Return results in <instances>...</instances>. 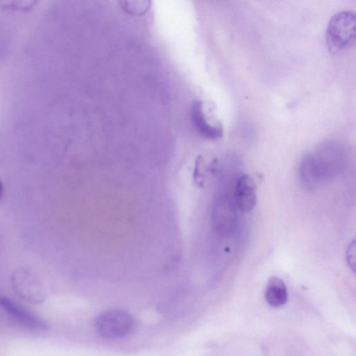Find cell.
Segmentation results:
<instances>
[{"label": "cell", "mask_w": 356, "mask_h": 356, "mask_svg": "<svg viewBox=\"0 0 356 356\" xmlns=\"http://www.w3.org/2000/svg\"><path fill=\"white\" fill-rule=\"evenodd\" d=\"M191 115L194 127L203 137L208 139H218L223 136L224 130L222 126H213L207 122L201 101L193 102L191 105Z\"/></svg>", "instance_id": "6"}, {"label": "cell", "mask_w": 356, "mask_h": 356, "mask_svg": "<svg viewBox=\"0 0 356 356\" xmlns=\"http://www.w3.org/2000/svg\"><path fill=\"white\" fill-rule=\"evenodd\" d=\"M94 328L101 337L118 339L129 335L134 328V320L128 312L121 309H110L98 315Z\"/></svg>", "instance_id": "2"}, {"label": "cell", "mask_w": 356, "mask_h": 356, "mask_svg": "<svg viewBox=\"0 0 356 356\" xmlns=\"http://www.w3.org/2000/svg\"><path fill=\"white\" fill-rule=\"evenodd\" d=\"M236 202L242 213L251 211L257 204L256 184L252 176H242L236 186Z\"/></svg>", "instance_id": "5"}, {"label": "cell", "mask_w": 356, "mask_h": 356, "mask_svg": "<svg viewBox=\"0 0 356 356\" xmlns=\"http://www.w3.org/2000/svg\"><path fill=\"white\" fill-rule=\"evenodd\" d=\"M300 178L302 185L308 189L316 188L322 178L313 156H306L299 169Z\"/></svg>", "instance_id": "8"}, {"label": "cell", "mask_w": 356, "mask_h": 356, "mask_svg": "<svg viewBox=\"0 0 356 356\" xmlns=\"http://www.w3.org/2000/svg\"><path fill=\"white\" fill-rule=\"evenodd\" d=\"M12 286L22 299L32 304L45 300V293L39 280L30 271L19 269L13 274Z\"/></svg>", "instance_id": "3"}, {"label": "cell", "mask_w": 356, "mask_h": 356, "mask_svg": "<svg viewBox=\"0 0 356 356\" xmlns=\"http://www.w3.org/2000/svg\"><path fill=\"white\" fill-rule=\"evenodd\" d=\"M264 298L267 304L273 308L286 305L289 299L286 283L278 277H271L267 282Z\"/></svg>", "instance_id": "7"}, {"label": "cell", "mask_w": 356, "mask_h": 356, "mask_svg": "<svg viewBox=\"0 0 356 356\" xmlns=\"http://www.w3.org/2000/svg\"><path fill=\"white\" fill-rule=\"evenodd\" d=\"M120 4L124 12L134 16L144 15L151 7V1H125L120 2Z\"/></svg>", "instance_id": "9"}, {"label": "cell", "mask_w": 356, "mask_h": 356, "mask_svg": "<svg viewBox=\"0 0 356 356\" xmlns=\"http://www.w3.org/2000/svg\"><path fill=\"white\" fill-rule=\"evenodd\" d=\"M4 191H5V189H4V185L3 184V182H1V180H0V199H1L4 195Z\"/></svg>", "instance_id": "12"}, {"label": "cell", "mask_w": 356, "mask_h": 356, "mask_svg": "<svg viewBox=\"0 0 356 356\" xmlns=\"http://www.w3.org/2000/svg\"><path fill=\"white\" fill-rule=\"evenodd\" d=\"M355 240H354L349 244L346 251V261L353 272L355 271Z\"/></svg>", "instance_id": "11"}, {"label": "cell", "mask_w": 356, "mask_h": 356, "mask_svg": "<svg viewBox=\"0 0 356 356\" xmlns=\"http://www.w3.org/2000/svg\"><path fill=\"white\" fill-rule=\"evenodd\" d=\"M36 2H5L3 3L2 8L7 11H21L26 12L32 10Z\"/></svg>", "instance_id": "10"}, {"label": "cell", "mask_w": 356, "mask_h": 356, "mask_svg": "<svg viewBox=\"0 0 356 356\" xmlns=\"http://www.w3.org/2000/svg\"><path fill=\"white\" fill-rule=\"evenodd\" d=\"M0 305L11 318L26 328L36 331L47 328L43 320L12 300L3 297L0 299Z\"/></svg>", "instance_id": "4"}, {"label": "cell", "mask_w": 356, "mask_h": 356, "mask_svg": "<svg viewBox=\"0 0 356 356\" xmlns=\"http://www.w3.org/2000/svg\"><path fill=\"white\" fill-rule=\"evenodd\" d=\"M355 14L342 11L330 20L326 32V41L329 52L335 54L352 45L355 41Z\"/></svg>", "instance_id": "1"}]
</instances>
